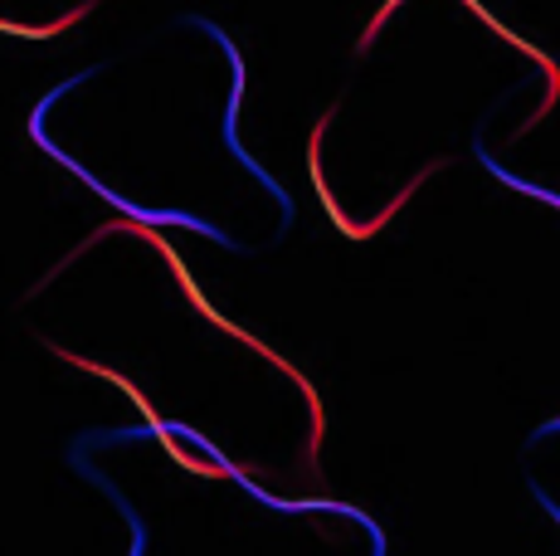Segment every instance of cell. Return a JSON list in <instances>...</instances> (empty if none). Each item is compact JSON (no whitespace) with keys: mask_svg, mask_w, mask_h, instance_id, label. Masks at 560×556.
<instances>
[{"mask_svg":"<svg viewBox=\"0 0 560 556\" xmlns=\"http://www.w3.org/2000/svg\"><path fill=\"white\" fill-rule=\"evenodd\" d=\"M89 10H93V0H89V5H79V10H69V15L54 20V25H15V20H0V35H15V39H54V35H63L69 25H79Z\"/></svg>","mask_w":560,"mask_h":556,"instance_id":"6da1fadb","label":"cell"}]
</instances>
